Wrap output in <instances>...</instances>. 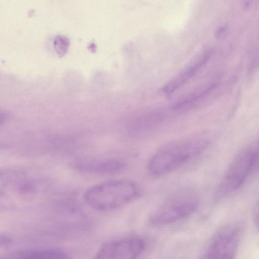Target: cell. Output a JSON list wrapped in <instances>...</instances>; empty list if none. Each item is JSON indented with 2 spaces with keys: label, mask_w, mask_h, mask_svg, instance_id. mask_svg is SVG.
I'll return each mask as SVG.
<instances>
[{
  "label": "cell",
  "mask_w": 259,
  "mask_h": 259,
  "mask_svg": "<svg viewBox=\"0 0 259 259\" xmlns=\"http://www.w3.org/2000/svg\"><path fill=\"white\" fill-rule=\"evenodd\" d=\"M220 80L212 82L204 88L192 93L180 100L173 106V110L182 112L194 108L204 101L217 96L220 92Z\"/></svg>",
  "instance_id": "ba28073f"
},
{
  "label": "cell",
  "mask_w": 259,
  "mask_h": 259,
  "mask_svg": "<svg viewBox=\"0 0 259 259\" xmlns=\"http://www.w3.org/2000/svg\"><path fill=\"white\" fill-rule=\"evenodd\" d=\"M258 143H259V138H258Z\"/></svg>",
  "instance_id": "4fadbf2b"
},
{
  "label": "cell",
  "mask_w": 259,
  "mask_h": 259,
  "mask_svg": "<svg viewBox=\"0 0 259 259\" xmlns=\"http://www.w3.org/2000/svg\"><path fill=\"white\" fill-rule=\"evenodd\" d=\"M13 258H64L67 254L55 248H36L24 249L12 254Z\"/></svg>",
  "instance_id": "8fae6325"
},
{
  "label": "cell",
  "mask_w": 259,
  "mask_h": 259,
  "mask_svg": "<svg viewBox=\"0 0 259 259\" xmlns=\"http://www.w3.org/2000/svg\"><path fill=\"white\" fill-rule=\"evenodd\" d=\"M252 214L253 223L255 227L259 229V201L254 206Z\"/></svg>",
  "instance_id": "7c38bea8"
},
{
  "label": "cell",
  "mask_w": 259,
  "mask_h": 259,
  "mask_svg": "<svg viewBox=\"0 0 259 259\" xmlns=\"http://www.w3.org/2000/svg\"><path fill=\"white\" fill-rule=\"evenodd\" d=\"M212 55V52L207 51L196 57L192 63L162 87V92L169 96L177 92L193 79L207 64Z\"/></svg>",
  "instance_id": "52a82bcc"
},
{
  "label": "cell",
  "mask_w": 259,
  "mask_h": 259,
  "mask_svg": "<svg viewBox=\"0 0 259 259\" xmlns=\"http://www.w3.org/2000/svg\"><path fill=\"white\" fill-rule=\"evenodd\" d=\"M76 168L88 173L99 174H114L124 170L126 164L117 160H108L95 161H80L75 164Z\"/></svg>",
  "instance_id": "9c48e42d"
},
{
  "label": "cell",
  "mask_w": 259,
  "mask_h": 259,
  "mask_svg": "<svg viewBox=\"0 0 259 259\" xmlns=\"http://www.w3.org/2000/svg\"><path fill=\"white\" fill-rule=\"evenodd\" d=\"M198 206L196 197L189 192L177 194L161 204L150 215L149 223L153 226L166 225L191 215Z\"/></svg>",
  "instance_id": "277c9868"
},
{
  "label": "cell",
  "mask_w": 259,
  "mask_h": 259,
  "mask_svg": "<svg viewBox=\"0 0 259 259\" xmlns=\"http://www.w3.org/2000/svg\"><path fill=\"white\" fill-rule=\"evenodd\" d=\"M164 116V113L160 110L148 112L139 116L131 123V131L143 134L152 131L161 123Z\"/></svg>",
  "instance_id": "30bf717a"
},
{
  "label": "cell",
  "mask_w": 259,
  "mask_h": 259,
  "mask_svg": "<svg viewBox=\"0 0 259 259\" xmlns=\"http://www.w3.org/2000/svg\"><path fill=\"white\" fill-rule=\"evenodd\" d=\"M259 162V153L246 146L240 150L231 160L218 187L215 199H221L238 190L246 181Z\"/></svg>",
  "instance_id": "3957f363"
},
{
  "label": "cell",
  "mask_w": 259,
  "mask_h": 259,
  "mask_svg": "<svg viewBox=\"0 0 259 259\" xmlns=\"http://www.w3.org/2000/svg\"><path fill=\"white\" fill-rule=\"evenodd\" d=\"M208 145L206 140L201 138L182 140L167 144L151 157L148 170L153 176L165 175L201 154Z\"/></svg>",
  "instance_id": "6da1fadb"
},
{
  "label": "cell",
  "mask_w": 259,
  "mask_h": 259,
  "mask_svg": "<svg viewBox=\"0 0 259 259\" xmlns=\"http://www.w3.org/2000/svg\"><path fill=\"white\" fill-rule=\"evenodd\" d=\"M243 233L242 226L238 223L222 225L211 238L205 251L207 258H233L236 255Z\"/></svg>",
  "instance_id": "5b68a950"
},
{
  "label": "cell",
  "mask_w": 259,
  "mask_h": 259,
  "mask_svg": "<svg viewBox=\"0 0 259 259\" xmlns=\"http://www.w3.org/2000/svg\"><path fill=\"white\" fill-rule=\"evenodd\" d=\"M139 194L137 186L129 181L115 180L103 183L89 189L84 200L91 207L107 211L123 206L135 199Z\"/></svg>",
  "instance_id": "7a4b0ae2"
},
{
  "label": "cell",
  "mask_w": 259,
  "mask_h": 259,
  "mask_svg": "<svg viewBox=\"0 0 259 259\" xmlns=\"http://www.w3.org/2000/svg\"><path fill=\"white\" fill-rule=\"evenodd\" d=\"M145 242L138 237H128L103 244L96 254V258L103 259H131L140 255L145 248Z\"/></svg>",
  "instance_id": "8992f818"
}]
</instances>
